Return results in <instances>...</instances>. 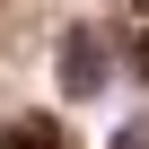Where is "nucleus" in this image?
Here are the masks:
<instances>
[{
    "instance_id": "f257e3e1",
    "label": "nucleus",
    "mask_w": 149,
    "mask_h": 149,
    "mask_svg": "<svg viewBox=\"0 0 149 149\" xmlns=\"http://www.w3.org/2000/svg\"><path fill=\"white\" fill-rule=\"evenodd\" d=\"M53 70H61V88H70V97H97V88L114 79V53H105V35H97V26H61Z\"/></svg>"
},
{
    "instance_id": "f03ea898",
    "label": "nucleus",
    "mask_w": 149,
    "mask_h": 149,
    "mask_svg": "<svg viewBox=\"0 0 149 149\" xmlns=\"http://www.w3.org/2000/svg\"><path fill=\"white\" fill-rule=\"evenodd\" d=\"M114 44H123V61H132V79H149V0H132V9L114 18Z\"/></svg>"
},
{
    "instance_id": "7ed1b4c3",
    "label": "nucleus",
    "mask_w": 149,
    "mask_h": 149,
    "mask_svg": "<svg viewBox=\"0 0 149 149\" xmlns=\"http://www.w3.org/2000/svg\"><path fill=\"white\" fill-rule=\"evenodd\" d=\"M0 149H70V132H61L53 114H18L9 132H0Z\"/></svg>"
},
{
    "instance_id": "20e7f679",
    "label": "nucleus",
    "mask_w": 149,
    "mask_h": 149,
    "mask_svg": "<svg viewBox=\"0 0 149 149\" xmlns=\"http://www.w3.org/2000/svg\"><path fill=\"white\" fill-rule=\"evenodd\" d=\"M114 149H149V123H123V132H114Z\"/></svg>"
}]
</instances>
